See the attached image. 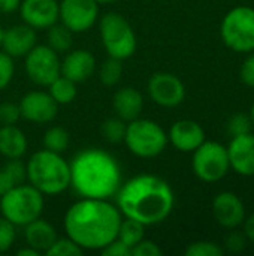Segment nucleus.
<instances>
[{
    "instance_id": "f257e3e1",
    "label": "nucleus",
    "mask_w": 254,
    "mask_h": 256,
    "mask_svg": "<svg viewBox=\"0 0 254 256\" xmlns=\"http://www.w3.org/2000/svg\"><path fill=\"white\" fill-rule=\"evenodd\" d=\"M121 213L108 200L81 198L64 214L66 236L84 250H102L118 236Z\"/></svg>"
},
{
    "instance_id": "f03ea898",
    "label": "nucleus",
    "mask_w": 254,
    "mask_h": 256,
    "mask_svg": "<svg viewBox=\"0 0 254 256\" xmlns=\"http://www.w3.org/2000/svg\"><path fill=\"white\" fill-rule=\"evenodd\" d=\"M115 195L120 213L145 226L163 222L172 213L175 204V196L168 182L153 174H141L130 178L120 186Z\"/></svg>"
},
{
    "instance_id": "7ed1b4c3",
    "label": "nucleus",
    "mask_w": 254,
    "mask_h": 256,
    "mask_svg": "<svg viewBox=\"0 0 254 256\" xmlns=\"http://www.w3.org/2000/svg\"><path fill=\"white\" fill-rule=\"evenodd\" d=\"M120 186V166L103 150H84L70 162V188L81 198L108 200L117 194Z\"/></svg>"
},
{
    "instance_id": "20e7f679",
    "label": "nucleus",
    "mask_w": 254,
    "mask_h": 256,
    "mask_svg": "<svg viewBox=\"0 0 254 256\" xmlns=\"http://www.w3.org/2000/svg\"><path fill=\"white\" fill-rule=\"evenodd\" d=\"M25 171L28 183L42 195H58L70 188V164L61 153L39 150L28 159Z\"/></svg>"
},
{
    "instance_id": "39448f33",
    "label": "nucleus",
    "mask_w": 254,
    "mask_h": 256,
    "mask_svg": "<svg viewBox=\"0 0 254 256\" xmlns=\"http://www.w3.org/2000/svg\"><path fill=\"white\" fill-rule=\"evenodd\" d=\"M0 212L15 226H25L40 218L43 212V195L28 184H18L0 196Z\"/></svg>"
},
{
    "instance_id": "423d86ee",
    "label": "nucleus",
    "mask_w": 254,
    "mask_h": 256,
    "mask_svg": "<svg viewBox=\"0 0 254 256\" xmlns=\"http://www.w3.org/2000/svg\"><path fill=\"white\" fill-rule=\"evenodd\" d=\"M168 141L169 140L163 128L153 120L138 117L126 126V147L138 158L151 159L159 156L166 148Z\"/></svg>"
},
{
    "instance_id": "0eeeda50",
    "label": "nucleus",
    "mask_w": 254,
    "mask_h": 256,
    "mask_svg": "<svg viewBox=\"0 0 254 256\" xmlns=\"http://www.w3.org/2000/svg\"><path fill=\"white\" fill-rule=\"evenodd\" d=\"M100 39L109 57L126 60L136 51V36L129 21L117 12L105 14L99 24Z\"/></svg>"
},
{
    "instance_id": "6e6552de",
    "label": "nucleus",
    "mask_w": 254,
    "mask_h": 256,
    "mask_svg": "<svg viewBox=\"0 0 254 256\" xmlns=\"http://www.w3.org/2000/svg\"><path fill=\"white\" fill-rule=\"evenodd\" d=\"M220 34L228 48L235 52L254 51V9L237 6L231 9L222 21Z\"/></svg>"
},
{
    "instance_id": "1a4fd4ad",
    "label": "nucleus",
    "mask_w": 254,
    "mask_h": 256,
    "mask_svg": "<svg viewBox=\"0 0 254 256\" xmlns=\"http://www.w3.org/2000/svg\"><path fill=\"white\" fill-rule=\"evenodd\" d=\"M192 168L202 182L214 183L222 180L231 168L228 147L217 141H204L193 152Z\"/></svg>"
},
{
    "instance_id": "9d476101",
    "label": "nucleus",
    "mask_w": 254,
    "mask_h": 256,
    "mask_svg": "<svg viewBox=\"0 0 254 256\" xmlns=\"http://www.w3.org/2000/svg\"><path fill=\"white\" fill-rule=\"evenodd\" d=\"M25 74L37 86L48 87L61 74L58 52L48 45H34L25 56Z\"/></svg>"
},
{
    "instance_id": "9b49d317",
    "label": "nucleus",
    "mask_w": 254,
    "mask_h": 256,
    "mask_svg": "<svg viewBox=\"0 0 254 256\" xmlns=\"http://www.w3.org/2000/svg\"><path fill=\"white\" fill-rule=\"evenodd\" d=\"M99 15V3L96 0H61L58 3V20L72 33L90 30Z\"/></svg>"
},
{
    "instance_id": "f8f14e48",
    "label": "nucleus",
    "mask_w": 254,
    "mask_h": 256,
    "mask_svg": "<svg viewBox=\"0 0 254 256\" xmlns=\"http://www.w3.org/2000/svg\"><path fill=\"white\" fill-rule=\"evenodd\" d=\"M148 94L154 104L163 108H174L184 100L186 87L177 75L157 72L148 81Z\"/></svg>"
},
{
    "instance_id": "ddd939ff",
    "label": "nucleus",
    "mask_w": 254,
    "mask_h": 256,
    "mask_svg": "<svg viewBox=\"0 0 254 256\" xmlns=\"http://www.w3.org/2000/svg\"><path fill=\"white\" fill-rule=\"evenodd\" d=\"M19 112L21 117L27 122L45 124L55 118L58 111V104L51 98L49 93L34 90L27 93L19 100Z\"/></svg>"
},
{
    "instance_id": "4468645a",
    "label": "nucleus",
    "mask_w": 254,
    "mask_h": 256,
    "mask_svg": "<svg viewBox=\"0 0 254 256\" xmlns=\"http://www.w3.org/2000/svg\"><path fill=\"white\" fill-rule=\"evenodd\" d=\"M18 9L24 24L34 30L48 28L58 21L57 0H21Z\"/></svg>"
},
{
    "instance_id": "2eb2a0df",
    "label": "nucleus",
    "mask_w": 254,
    "mask_h": 256,
    "mask_svg": "<svg viewBox=\"0 0 254 256\" xmlns=\"http://www.w3.org/2000/svg\"><path fill=\"white\" fill-rule=\"evenodd\" d=\"M213 214L220 226L234 230L243 225L246 219V207L237 194L222 192L213 201Z\"/></svg>"
},
{
    "instance_id": "dca6fc26",
    "label": "nucleus",
    "mask_w": 254,
    "mask_h": 256,
    "mask_svg": "<svg viewBox=\"0 0 254 256\" xmlns=\"http://www.w3.org/2000/svg\"><path fill=\"white\" fill-rule=\"evenodd\" d=\"M228 153L231 168H234L235 172L244 177H254V135L252 132L234 136Z\"/></svg>"
},
{
    "instance_id": "f3484780",
    "label": "nucleus",
    "mask_w": 254,
    "mask_h": 256,
    "mask_svg": "<svg viewBox=\"0 0 254 256\" xmlns=\"http://www.w3.org/2000/svg\"><path fill=\"white\" fill-rule=\"evenodd\" d=\"M168 140L177 150L190 153L205 141V132L195 120H178L171 126Z\"/></svg>"
},
{
    "instance_id": "a211bd4d",
    "label": "nucleus",
    "mask_w": 254,
    "mask_h": 256,
    "mask_svg": "<svg viewBox=\"0 0 254 256\" xmlns=\"http://www.w3.org/2000/svg\"><path fill=\"white\" fill-rule=\"evenodd\" d=\"M36 45V32L27 24H16L3 30L1 48L6 54L13 57H25Z\"/></svg>"
},
{
    "instance_id": "6ab92c4d",
    "label": "nucleus",
    "mask_w": 254,
    "mask_h": 256,
    "mask_svg": "<svg viewBox=\"0 0 254 256\" xmlns=\"http://www.w3.org/2000/svg\"><path fill=\"white\" fill-rule=\"evenodd\" d=\"M96 70V58L87 50L69 51L61 62V75L73 82L88 80Z\"/></svg>"
},
{
    "instance_id": "aec40b11",
    "label": "nucleus",
    "mask_w": 254,
    "mask_h": 256,
    "mask_svg": "<svg viewBox=\"0 0 254 256\" xmlns=\"http://www.w3.org/2000/svg\"><path fill=\"white\" fill-rule=\"evenodd\" d=\"M114 110L117 117L124 122H132L139 117L144 108V98L142 94L133 87H123L117 90L112 100Z\"/></svg>"
},
{
    "instance_id": "412c9836",
    "label": "nucleus",
    "mask_w": 254,
    "mask_h": 256,
    "mask_svg": "<svg viewBox=\"0 0 254 256\" xmlns=\"http://www.w3.org/2000/svg\"><path fill=\"white\" fill-rule=\"evenodd\" d=\"M24 237H25L27 246L33 248L39 254L40 252L45 254L57 240V231L51 224L37 218L33 222L25 225Z\"/></svg>"
},
{
    "instance_id": "4be33fe9",
    "label": "nucleus",
    "mask_w": 254,
    "mask_h": 256,
    "mask_svg": "<svg viewBox=\"0 0 254 256\" xmlns=\"http://www.w3.org/2000/svg\"><path fill=\"white\" fill-rule=\"evenodd\" d=\"M27 150V138L15 124L0 128V154L6 159H21Z\"/></svg>"
},
{
    "instance_id": "5701e85b",
    "label": "nucleus",
    "mask_w": 254,
    "mask_h": 256,
    "mask_svg": "<svg viewBox=\"0 0 254 256\" xmlns=\"http://www.w3.org/2000/svg\"><path fill=\"white\" fill-rule=\"evenodd\" d=\"M25 178V165L19 159H9V162L0 168V196L9 192L12 188L22 184Z\"/></svg>"
},
{
    "instance_id": "b1692460",
    "label": "nucleus",
    "mask_w": 254,
    "mask_h": 256,
    "mask_svg": "<svg viewBox=\"0 0 254 256\" xmlns=\"http://www.w3.org/2000/svg\"><path fill=\"white\" fill-rule=\"evenodd\" d=\"M48 87H49V92L48 93L51 94V98L58 105H67L76 96V82H73L72 80L63 76L61 74Z\"/></svg>"
},
{
    "instance_id": "393cba45",
    "label": "nucleus",
    "mask_w": 254,
    "mask_h": 256,
    "mask_svg": "<svg viewBox=\"0 0 254 256\" xmlns=\"http://www.w3.org/2000/svg\"><path fill=\"white\" fill-rule=\"evenodd\" d=\"M72 32L63 24H52L48 27V46L52 48L55 52H67L72 48Z\"/></svg>"
},
{
    "instance_id": "a878e982",
    "label": "nucleus",
    "mask_w": 254,
    "mask_h": 256,
    "mask_svg": "<svg viewBox=\"0 0 254 256\" xmlns=\"http://www.w3.org/2000/svg\"><path fill=\"white\" fill-rule=\"evenodd\" d=\"M144 232H145V225H142L141 222H138L135 219L126 218L120 224L117 238L121 240L127 248L133 249L144 238Z\"/></svg>"
},
{
    "instance_id": "bb28decb",
    "label": "nucleus",
    "mask_w": 254,
    "mask_h": 256,
    "mask_svg": "<svg viewBox=\"0 0 254 256\" xmlns=\"http://www.w3.org/2000/svg\"><path fill=\"white\" fill-rule=\"evenodd\" d=\"M69 142H70V138H69L67 130L60 126L49 128L43 134V147L49 152L63 153L67 150Z\"/></svg>"
},
{
    "instance_id": "cd10ccee",
    "label": "nucleus",
    "mask_w": 254,
    "mask_h": 256,
    "mask_svg": "<svg viewBox=\"0 0 254 256\" xmlns=\"http://www.w3.org/2000/svg\"><path fill=\"white\" fill-rule=\"evenodd\" d=\"M121 62L123 60H118V58H114V57H108L102 63L99 76H100V81H102L103 86L112 87V86H115L120 81L121 74H123V64H121Z\"/></svg>"
},
{
    "instance_id": "c85d7f7f",
    "label": "nucleus",
    "mask_w": 254,
    "mask_h": 256,
    "mask_svg": "<svg viewBox=\"0 0 254 256\" xmlns=\"http://www.w3.org/2000/svg\"><path fill=\"white\" fill-rule=\"evenodd\" d=\"M126 126L127 124L120 117H117V118H108L102 124V135L105 136V140L108 142L118 144V142L124 141Z\"/></svg>"
},
{
    "instance_id": "c756f323",
    "label": "nucleus",
    "mask_w": 254,
    "mask_h": 256,
    "mask_svg": "<svg viewBox=\"0 0 254 256\" xmlns=\"http://www.w3.org/2000/svg\"><path fill=\"white\" fill-rule=\"evenodd\" d=\"M84 254V249H81L75 242L67 238H57L54 244L45 252L48 256H78Z\"/></svg>"
},
{
    "instance_id": "7c9ffc66",
    "label": "nucleus",
    "mask_w": 254,
    "mask_h": 256,
    "mask_svg": "<svg viewBox=\"0 0 254 256\" xmlns=\"http://www.w3.org/2000/svg\"><path fill=\"white\" fill-rule=\"evenodd\" d=\"M252 120H250V116L244 114V112H237L234 114L229 122H228V132L229 135L234 138V136H240V135H246V134H250L252 132Z\"/></svg>"
},
{
    "instance_id": "2f4dec72",
    "label": "nucleus",
    "mask_w": 254,
    "mask_h": 256,
    "mask_svg": "<svg viewBox=\"0 0 254 256\" xmlns=\"http://www.w3.org/2000/svg\"><path fill=\"white\" fill-rule=\"evenodd\" d=\"M223 248L214 242H196L186 249V256H222Z\"/></svg>"
},
{
    "instance_id": "473e14b6",
    "label": "nucleus",
    "mask_w": 254,
    "mask_h": 256,
    "mask_svg": "<svg viewBox=\"0 0 254 256\" xmlns=\"http://www.w3.org/2000/svg\"><path fill=\"white\" fill-rule=\"evenodd\" d=\"M15 240V225L7 219L0 218V254L7 252Z\"/></svg>"
},
{
    "instance_id": "72a5a7b5",
    "label": "nucleus",
    "mask_w": 254,
    "mask_h": 256,
    "mask_svg": "<svg viewBox=\"0 0 254 256\" xmlns=\"http://www.w3.org/2000/svg\"><path fill=\"white\" fill-rule=\"evenodd\" d=\"M13 60L4 51H0V92L4 90L13 76Z\"/></svg>"
},
{
    "instance_id": "f704fd0d",
    "label": "nucleus",
    "mask_w": 254,
    "mask_h": 256,
    "mask_svg": "<svg viewBox=\"0 0 254 256\" xmlns=\"http://www.w3.org/2000/svg\"><path fill=\"white\" fill-rule=\"evenodd\" d=\"M21 118L19 105L12 102H3L0 104V126L15 124Z\"/></svg>"
},
{
    "instance_id": "c9c22d12",
    "label": "nucleus",
    "mask_w": 254,
    "mask_h": 256,
    "mask_svg": "<svg viewBox=\"0 0 254 256\" xmlns=\"http://www.w3.org/2000/svg\"><path fill=\"white\" fill-rule=\"evenodd\" d=\"M163 254L162 249L151 240L142 238L133 249H132V256H160Z\"/></svg>"
},
{
    "instance_id": "e433bc0d",
    "label": "nucleus",
    "mask_w": 254,
    "mask_h": 256,
    "mask_svg": "<svg viewBox=\"0 0 254 256\" xmlns=\"http://www.w3.org/2000/svg\"><path fill=\"white\" fill-rule=\"evenodd\" d=\"M103 256H132V249L127 248L121 240L115 238L114 242H111L108 246H105L102 250Z\"/></svg>"
},
{
    "instance_id": "4c0bfd02",
    "label": "nucleus",
    "mask_w": 254,
    "mask_h": 256,
    "mask_svg": "<svg viewBox=\"0 0 254 256\" xmlns=\"http://www.w3.org/2000/svg\"><path fill=\"white\" fill-rule=\"evenodd\" d=\"M240 75H241V80L246 86L254 88V52L244 60Z\"/></svg>"
},
{
    "instance_id": "58836bf2",
    "label": "nucleus",
    "mask_w": 254,
    "mask_h": 256,
    "mask_svg": "<svg viewBox=\"0 0 254 256\" xmlns=\"http://www.w3.org/2000/svg\"><path fill=\"white\" fill-rule=\"evenodd\" d=\"M226 248L231 252H241L246 248V236L240 234V232H231L226 237Z\"/></svg>"
},
{
    "instance_id": "ea45409f",
    "label": "nucleus",
    "mask_w": 254,
    "mask_h": 256,
    "mask_svg": "<svg viewBox=\"0 0 254 256\" xmlns=\"http://www.w3.org/2000/svg\"><path fill=\"white\" fill-rule=\"evenodd\" d=\"M243 224H244V236H246V238L254 243V213L250 214L247 219H244Z\"/></svg>"
},
{
    "instance_id": "a19ab883",
    "label": "nucleus",
    "mask_w": 254,
    "mask_h": 256,
    "mask_svg": "<svg viewBox=\"0 0 254 256\" xmlns=\"http://www.w3.org/2000/svg\"><path fill=\"white\" fill-rule=\"evenodd\" d=\"M21 0H0V12L1 14H10L19 8Z\"/></svg>"
},
{
    "instance_id": "79ce46f5",
    "label": "nucleus",
    "mask_w": 254,
    "mask_h": 256,
    "mask_svg": "<svg viewBox=\"0 0 254 256\" xmlns=\"http://www.w3.org/2000/svg\"><path fill=\"white\" fill-rule=\"evenodd\" d=\"M16 255L18 256H39V252L37 250H34L33 248H27V249H19L18 252H16Z\"/></svg>"
},
{
    "instance_id": "37998d69",
    "label": "nucleus",
    "mask_w": 254,
    "mask_h": 256,
    "mask_svg": "<svg viewBox=\"0 0 254 256\" xmlns=\"http://www.w3.org/2000/svg\"><path fill=\"white\" fill-rule=\"evenodd\" d=\"M249 116H250L252 124H253V126H254V104H253V105H252V110H250V114H249Z\"/></svg>"
},
{
    "instance_id": "c03bdc74",
    "label": "nucleus",
    "mask_w": 254,
    "mask_h": 256,
    "mask_svg": "<svg viewBox=\"0 0 254 256\" xmlns=\"http://www.w3.org/2000/svg\"><path fill=\"white\" fill-rule=\"evenodd\" d=\"M99 4H105V3H112V2H115V0H96Z\"/></svg>"
},
{
    "instance_id": "a18cd8bd",
    "label": "nucleus",
    "mask_w": 254,
    "mask_h": 256,
    "mask_svg": "<svg viewBox=\"0 0 254 256\" xmlns=\"http://www.w3.org/2000/svg\"><path fill=\"white\" fill-rule=\"evenodd\" d=\"M1 38H3V27L0 24V46H1Z\"/></svg>"
}]
</instances>
